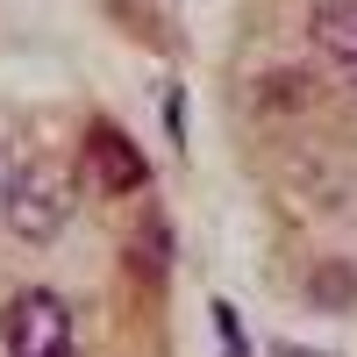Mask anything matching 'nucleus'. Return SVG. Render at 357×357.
Returning <instances> with one entry per match:
<instances>
[{
  "label": "nucleus",
  "mask_w": 357,
  "mask_h": 357,
  "mask_svg": "<svg viewBox=\"0 0 357 357\" xmlns=\"http://www.w3.org/2000/svg\"><path fill=\"white\" fill-rule=\"evenodd\" d=\"M0 215L22 243H57L79 215V186L72 172H50V165H22L8 172V193H0Z\"/></svg>",
  "instance_id": "1"
},
{
  "label": "nucleus",
  "mask_w": 357,
  "mask_h": 357,
  "mask_svg": "<svg viewBox=\"0 0 357 357\" xmlns=\"http://www.w3.org/2000/svg\"><path fill=\"white\" fill-rule=\"evenodd\" d=\"M0 343L8 357H72V307L50 286H22L0 314Z\"/></svg>",
  "instance_id": "2"
},
{
  "label": "nucleus",
  "mask_w": 357,
  "mask_h": 357,
  "mask_svg": "<svg viewBox=\"0 0 357 357\" xmlns=\"http://www.w3.org/2000/svg\"><path fill=\"white\" fill-rule=\"evenodd\" d=\"M79 158H86V172H93L107 193H136V186H143V158H136V143L114 129V122H93V129H86V151H79Z\"/></svg>",
  "instance_id": "3"
},
{
  "label": "nucleus",
  "mask_w": 357,
  "mask_h": 357,
  "mask_svg": "<svg viewBox=\"0 0 357 357\" xmlns=\"http://www.w3.org/2000/svg\"><path fill=\"white\" fill-rule=\"evenodd\" d=\"M307 43L329 57V65L357 72V0H321L307 15Z\"/></svg>",
  "instance_id": "4"
},
{
  "label": "nucleus",
  "mask_w": 357,
  "mask_h": 357,
  "mask_svg": "<svg viewBox=\"0 0 357 357\" xmlns=\"http://www.w3.org/2000/svg\"><path fill=\"white\" fill-rule=\"evenodd\" d=\"M350 301H357V272H350V264H343V272L321 264V272H314V307H350Z\"/></svg>",
  "instance_id": "5"
},
{
  "label": "nucleus",
  "mask_w": 357,
  "mask_h": 357,
  "mask_svg": "<svg viewBox=\"0 0 357 357\" xmlns=\"http://www.w3.org/2000/svg\"><path fill=\"white\" fill-rule=\"evenodd\" d=\"M165 236H172L165 222H143V243H136V264H143V272H151V279L165 272Z\"/></svg>",
  "instance_id": "6"
},
{
  "label": "nucleus",
  "mask_w": 357,
  "mask_h": 357,
  "mask_svg": "<svg viewBox=\"0 0 357 357\" xmlns=\"http://www.w3.org/2000/svg\"><path fill=\"white\" fill-rule=\"evenodd\" d=\"M215 329H222V357H250V350H243V321H236L229 301H215Z\"/></svg>",
  "instance_id": "7"
},
{
  "label": "nucleus",
  "mask_w": 357,
  "mask_h": 357,
  "mask_svg": "<svg viewBox=\"0 0 357 357\" xmlns=\"http://www.w3.org/2000/svg\"><path fill=\"white\" fill-rule=\"evenodd\" d=\"M0 193H8V165H0Z\"/></svg>",
  "instance_id": "8"
},
{
  "label": "nucleus",
  "mask_w": 357,
  "mask_h": 357,
  "mask_svg": "<svg viewBox=\"0 0 357 357\" xmlns=\"http://www.w3.org/2000/svg\"><path fill=\"white\" fill-rule=\"evenodd\" d=\"M279 357H307V350H279Z\"/></svg>",
  "instance_id": "9"
}]
</instances>
